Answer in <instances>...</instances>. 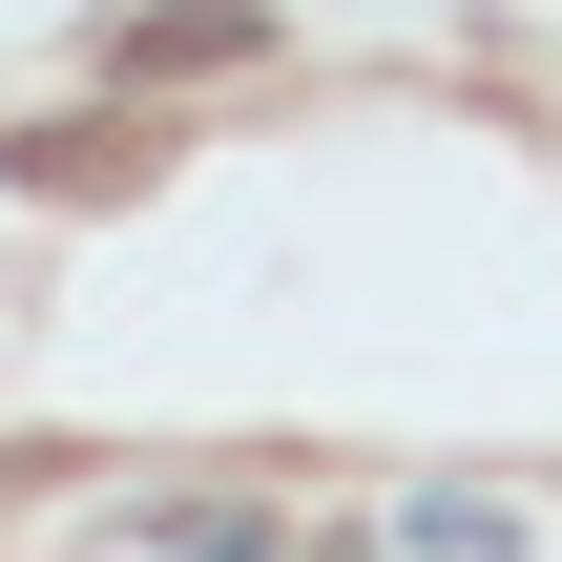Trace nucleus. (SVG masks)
<instances>
[{
    "instance_id": "obj_1",
    "label": "nucleus",
    "mask_w": 562,
    "mask_h": 562,
    "mask_svg": "<svg viewBox=\"0 0 562 562\" xmlns=\"http://www.w3.org/2000/svg\"><path fill=\"white\" fill-rule=\"evenodd\" d=\"M104 63H125V83H229V63H271V21H250V0H146Z\"/></svg>"
},
{
    "instance_id": "obj_2",
    "label": "nucleus",
    "mask_w": 562,
    "mask_h": 562,
    "mask_svg": "<svg viewBox=\"0 0 562 562\" xmlns=\"http://www.w3.org/2000/svg\"><path fill=\"white\" fill-rule=\"evenodd\" d=\"M0 167H21V188H146V125H125V146H104V125H21Z\"/></svg>"
},
{
    "instance_id": "obj_3",
    "label": "nucleus",
    "mask_w": 562,
    "mask_h": 562,
    "mask_svg": "<svg viewBox=\"0 0 562 562\" xmlns=\"http://www.w3.org/2000/svg\"><path fill=\"white\" fill-rule=\"evenodd\" d=\"M188 562H271V542H250V521H188Z\"/></svg>"
}]
</instances>
